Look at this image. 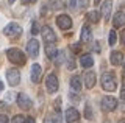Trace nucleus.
I'll return each mask as SVG.
<instances>
[{"label":"nucleus","mask_w":125,"mask_h":123,"mask_svg":"<svg viewBox=\"0 0 125 123\" xmlns=\"http://www.w3.org/2000/svg\"><path fill=\"white\" fill-rule=\"evenodd\" d=\"M70 48H72V52H75V53H78V52H80V44H72V45H70Z\"/></svg>","instance_id":"obj_29"},{"label":"nucleus","mask_w":125,"mask_h":123,"mask_svg":"<svg viewBox=\"0 0 125 123\" xmlns=\"http://www.w3.org/2000/svg\"><path fill=\"white\" fill-rule=\"evenodd\" d=\"M42 39L45 41V44H55V41H56V36H55V31L50 26H44L42 28Z\"/></svg>","instance_id":"obj_10"},{"label":"nucleus","mask_w":125,"mask_h":123,"mask_svg":"<svg viewBox=\"0 0 125 123\" xmlns=\"http://www.w3.org/2000/svg\"><path fill=\"white\" fill-rule=\"evenodd\" d=\"M39 31V25H38V22H33V26H31V33L33 34H38Z\"/></svg>","instance_id":"obj_27"},{"label":"nucleus","mask_w":125,"mask_h":123,"mask_svg":"<svg viewBox=\"0 0 125 123\" xmlns=\"http://www.w3.org/2000/svg\"><path fill=\"white\" fill-rule=\"evenodd\" d=\"M86 19H88L89 22H92V24H97V22L100 20V13H99L97 9L89 11V13H88V16H86Z\"/></svg>","instance_id":"obj_19"},{"label":"nucleus","mask_w":125,"mask_h":123,"mask_svg":"<svg viewBox=\"0 0 125 123\" xmlns=\"http://www.w3.org/2000/svg\"><path fill=\"white\" fill-rule=\"evenodd\" d=\"M3 87H5V86H3V81H2V79H0V92L3 90Z\"/></svg>","instance_id":"obj_36"},{"label":"nucleus","mask_w":125,"mask_h":123,"mask_svg":"<svg viewBox=\"0 0 125 123\" xmlns=\"http://www.w3.org/2000/svg\"><path fill=\"white\" fill-rule=\"evenodd\" d=\"M45 87L47 90L50 92V94H55V92L58 90V87H60V83H58V78L55 73H49L45 78Z\"/></svg>","instance_id":"obj_3"},{"label":"nucleus","mask_w":125,"mask_h":123,"mask_svg":"<svg viewBox=\"0 0 125 123\" xmlns=\"http://www.w3.org/2000/svg\"><path fill=\"white\" fill-rule=\"evenodd\" d=\"M94 52H95V53H100V44H99V42H95V44H94Z\"/></svg>","instance_id":"obj_32"},{"label":"nucleus","mask_w":125,"mask_h":123,"mask_svg":"<svg viewBox=\"0 0 125 123\" xmlns=\"http://www.w3.org/2000/svg\"><path fill=\"white\" fill-rule=\"evenodd\" d=\"M124 73H125V64H124Z\"/></svg>","instance_id":"obj_41"},{"label":"nucleus","mask_w":125,"mask_h":123,"mask_svg":"<svg viewBox=\"0 0 125 123\" xmlns=\"http://www.w3.org/2000/svg\"><path fill=\"white\" fill-rule=\"evenodd\" d=\"M10 120H8V117L5 114H0V123H8Z\"/></svg>","instance_id":"obj_31"},{"label":"nucleus","mask_w":125,"mask_h":123,"mask_svg":"<svg viewBox=\"0 0 125 123\" xmlns=\"http://www.w3.org/2000/svg\"><path fill=\"white\" fill-rule=\"evenodd\" d=\"M120 97L125 100V83H124V86H122V90H120Z\"/></svg>","instance_id":"obj_34"},{"label":"nucleus","mask_w":125,"mask_h":123,"mask_svg":"<svg viewBox=\"0 0 125 123\" xmlns=\"http://www.w3.org/2000/svg\"><path fill=\"white\" fill-rule=\"evenodd\" d=\"M56 25L60 26L61 30H69L72 26V19H70L67 14H60L56 17Z\"/></svg>","instance_id":"obj_7"},{"label":"nucleus","mask_w":125,"mask_h":123,"mask_svg":"<svg viewBox=\"0 0 125 123\" xmlns=\"http://www.w3.org/2000/svg\"><path fill=\"white\" fill-rule=\"evenodd\" d=\"M78 5L81 6V8H88V5H89V0H80V3Z\"/></svg>","instance_id":"obj_30"},{"label":"nucleus","mask_w":125,"mask_h":123,"mask_svg":"<svg viewBox=\"0 0 125 123\" xmlns=\"http://www.w3.org/2000/svg\"><path fill=\"white\" fill-rule=\"evenodd\" d=\"M39 42H38V39H30L28 41V44H27V52H28V55L31 56V58H38V55H39Z\"/></svg>","instance_id":"obj_8"},{"label":"nucleus","mask_w":125,"mask_h":123,"mask_svg":"<svg viewBox=\"0 0 125 123\" xmlns=\"http://www.w3.org/2000/svg\"><path fill=\"white\" fill-rule=\"evenodd\" d=\"M95 81H97V76L94 72H86L84 73V86L88 87V89H92L94 86H95Z\"/></svg>","instance_id":"obj_13"},{"label":"nucleus","mask_w":125,"mask_h":123,"mask_svg":"<svg viewBox=\"0 0 125 123\" xmlns=\"http://www.w3.org/2000/svg\"><path fill=\"white\" fill-rule=\"evenodd\" d=\"M25 123H36V122H34L33 117H27V118H25Z\"/></svg>","instance_id":"obj_33"},{"label":"nucleus","mask_w":125,"mask_h":123,"mask_svg":"<svg viewBox=\"0 0 125 123\" xmlns=\"http://www.w3.org/2000/svg\"><path fill=\"white\" fill-rule=\"evenodd\" d=\"M70 89L75 90V92H78L81 89V81H80L78 76H72V78H70Z\"/></svg>","instance_id":"obj_21"},{"label":"nucleus","mask_w":125,"mask_h":123,"mask_svg":"<svg viewBox=\"0 0 125 123\" xmlns=\"http://www.w3.org/2000/svg\"><path fill=\"white\" fill-rule=\"evenodd\" d=\"M28 2H30V3H34V2H38V0H28Z\"/></svg>","instance_id":"obj_39"},{"label":"nucleus","mask_w":125,"mask_h":123,"mask_svg":"<svg viewBox=\"0 0 125 123\" xmlns=\"http://www.w3.org/2000/svg\"><path fill=\"white\" fill-rule=\"evenodd\" d=\"M119 123H125V118H122V120H120V122H119Z\"/></svg>","instance_id":"obj_40"},{"label":"nucleus","mask_w":125,"mask_h":123,"mask_svg":"<svg viewBox=\"0 0 125 123\" xmlns=\"http://www.w3.org/2000/svg\"><path fill=\"white\" fill-rule=\"evenodd\" d=\"M55 2H58V0H55Z\"/></svg>","instance_id":"obj_42"},{"label":"nucleus","mask_w":125,"mask_h":123,"mask_svg":"<svg viewBox=\"0 0 125 123\" xmlns=\"http://www.w3.org/2000/svg\"><path fill=\"white\" fill-rule=\"evenodd\" d=\"M13 123H25V117H23V115H14Z\"/></svg>","instance_id":"obj_25"},{"label":"nucleus","mask_w":125,"mask_h":123,"mask_svg":"<svg viewBox=\"0 0 125 123\" xmlns=\"http://www.w3.org/2000/svg\"><path fill=\"white\" fill-rule=\"evenodd\" d=\"M45 123H60V115H50V117H47Z\"/></svg>","instance_id":"obj_24"},{"label":"nucleus","mask_w":125,"mask_h":123,"mask_svg":"<svg viewBox=\"0 0 125 123\" xmlns=\"http://www.w3.org/2000/svg\"><path fill=\"white\" fill-rule=\"evenodd\" d=\"M6 79L8 83H10V86H19V83H21V73H19L17 69H10V70H6Z\"/></svg>","instance_id":"obj_5"},{"label":"nucleus","mask_w":125,"mask_h":123,"mask_svg":"<svg viewBox=\"0 0 125 123\" xmlns=\"http://www.w3.org/2000/svg\"><path fill=\"white\" fill-rule=\"evenodd\" d=\"M6 56L13 64H16V66H23L25 61H27L23 52H21L19 48H8L6 50Z\"/></svg>","instance_id":"obj_1"},{"label":"nucleus","mask_w":125,"mask_h":123,"mask_svg":"<svg viewBox=\"0 0 125 123\" xmlns=\"http://www.w3.org/2000/svg\"><path fill=\"white\" fill-rule=\"evenodd\" d=\"M80 64H81V67H84V69L92 67V64H94L92 56L91 55H83V56H81V59H80Z\"/></svg>","instance_id":"obj_18"},{"label":"nucleus","mask_w":125,"mask_h":123,"mask_svg":"<svg viewBox=\"0 0 125 123\" xmlns=\"http://www.w3.org/2000/svg\"><path fill=\"white\" fill-rule=\"evenodd\" d=\"M116 42H117V33L114 30H111V31H109V37H108V44L111 45V47H114Z\"/></svg>","instance_id":"obj_22"},{"label":"nucleus","mask_w":125,"mask_h":123,"mask_svg":"<svg viewBox=\"0 0 125 123\" xmlns=\"http://www.w3.org/2000/svg\"><path fill=\"white\" fill-rule=\"evenodd\" d=\"M45 53H47V56L50 58V59H55L58 55V52H56V47H55V44H49L45 47Z\"/></svg>","instance_id":"obj_20"},{"label":"nucleus","mask_w":125,"mask_h":123,"mask_svg":"<svg viewBox=\"0 0 125 123\" xmlns=\"http://www.w3.org/2000/svg\"><path fill=\"white\" fill-rule=\"evenodd\" d=\"M17 105H19V107H22V109H31V107H33V101H31V98L28 95L19 94L17 95Z\"/></svg>","instance_id":"obj_9"},{"label":"nucleus","mask_w":125,"mask_h":123,"mask_svg":"<svg viewBox=\"0 0 125 123\" xmlns=\"http://www.w3.org/2000/svg\"><path fill=\"white\" fill-rule=\"evenodd\" d=\"M102 87H103L106 92H114L117 84H116V78L113 72H105L102 75Z\"/></svg>","instance_id":"obj_2"},{"label":"nucleus","mask_w":125,"mask_h":123,"mask_svg":"<svg viewBox=\"0 0 125 123\" xmlns=\"http://www.w3.org/2000/svg\"><path fill=\"white\" fill-rule=\"evenodd\" d=\"M62 61H64V52H60L56 55V58H55V64H56V66H61Z\"/></svg>","instance_id":"obj_23"},{"label":"nucleus","mask_w":125,"mask_h":123,"mask_svg":"<svg viewBox=\"0 0 125 123\" xmlns=\"http://www.w3.org/2000/svg\"><path fill=\"white\" fill-rule=\"evenodd\" d=\"M8 2H10V3H11V5H13V3L16 2V0H8Z\"/></svg>","instance_id":"obj_38"},{"label":"nucleus","mask_w":125,"mask_h":123,"mask_svg":"<svg viewBox=\"0 0 125 123\" xmlns=\"http://www.w3.org/2000/svg\"><path fill=\"white\" fill-rule=\"evenodd\" d=\"M122 44L125 45V30H124V33H122Z\"/></svg>","instance_id":"obj_35"},{"label":"nucleus","mask_w":125,"mask_h":123,"mask_svg":"<svg viewBox=\"0 0 125 123\" xmlns=\"http://www.w3.org/2000/svg\"><path fill=\"white\" fill-rule=\"evenodd\" d=\"M67 67L70 69V70L75 67V64H73V58H72V56H69V58H67Z\"/></svg>","instance_id":"obj_28"},{"label":"nucleus","mask_w":125,"mask_h":123,"mask_svg":"<svg viewBox=\"0 0 125 123\" xmlns=\"http://www.w3.org/2000/svg\"><path fill=\"white\" fill-rule=\"evenodd\" d=\"M117 107V100L111 95H106V97L102 98V109L106 111V112H111Z\"/></svg>","instance_id":"obj_4"},{"label":"nucleus","mask_w":125,"mask_h":123,"mask_svg":"<svg viewBox=\"0 0 125 123\" xmlns=\"http://www.w3.org/2000/svg\"><path fill=\"white\" fill-rule=\"evenodd\" d=\"M111 8H113V2H111V0H106V2L102 5V14H103V19H105V20H109Z\"/></svg>","instance_id":"obj_17"},{"label":"nucleus","mask_w":125,"mask_h":123,"mask_svg":"<svg viewBox=\"0 0 125 123\" xmlns=\"http://www.w3.org/2000/svg\"><path fill=\"white\" fill-rule=\"evenodd\" d=\"M84 115H86V118H89V120L92 118V111H91V106L89 105H86V107H84Z\"/></svg>","instance_id":"obj_26"},{"label":"nucleus","mask_w":125,"mask_h":123,"mask_svg":"<svg viewBox=\"0 0 125 123\" xmlns=\"http://www.w3.org/2000/svg\"><path fill=\"white\" fill-rule=\"evenodd\" d=\"M3 33H5L6 36H21L22 34V26L19 24H16V22H11V24H8L5 26Z\"/></svg>","instance_id":"obj_6"},{"label":"nucleus","mask_w":125,"mask_h":123,"mask_svg":"<svg viewBox=\"0 0 125 123\" xmlns=\"http://www.w3.org/2000/svg\"><path fill=\"white\" fill-rule=\"evenodd\" d=\"M124 61V55L120 52H113L111 56H109V62L113 64V66H120Z\"/></svg>","instance_id":"obj_16"},{"label":"nucleus","mask_w":125,"mask_h":123,"mask_svg":"<svg viewBox=\"0 0 125 123\" xmlns=\"http://www.w3.org/2000/svg\"><path fill=\"white\" fill-rule=\"evenodd\" d=\"M94 3H95V5H99V3H100V0H94Z\"/></svg>","instance_id":"obj_37"},{"label":"nucleus","mask_w":125,"mask_h":123,"mask_svg":"<svg viewBox=\"0 0 125 123\" xmlns=\"http://www.w3.org/2000/svg\"><path fill=\"white\" fill-rule=\"evenodd\" d=\"M113 25H114L116 28H119V26H124V25H125V13H122V11L116 13L114 17H113Z\"/></svg>","instance_id":"obj_14"},{"label":"nucleus","mask_w":125,"mask_h":123,"mask_svg":"<svg viewBox=\"0 0 125 123\" xmlns=\"http://www.w3.org/2000/svg\"><path fill=\"white\" fill-rule=\"evenodd\" d=\"M91 39H92V31H91V28H89L88 25H83V28H81V42L88 44V42H91Z\"/></svg>","instance_id":"obj_15"},{"label":"nucleus","mask_w":125,"mask_h":123,"mask_svg":"<svg viewBox=\"0 0 125 123\" xmlns=\"http://www.w3.org/2000/svg\"><path fill=\"white\" fill-rule=\"evenodd\" d=\"M66 122L67 123H78L80 122V114L75 107H69L66 109Z\"/></svg>","instance_id":"obj_11"},{"label":"nucleus","mask_w":125,"mask_h":123,"mask_svg":"<svg viewBox=\"0 0 125 123\" xmlns=\"http://www.w3.org/2000/svg\"><path fill=\"white\" fill-rule=\"evenodd\" d=\"M41 75H42V69H41V66H39V64H33V66H31V73H30L31 81H33V83H39V79H41Z\"/></svg>","instance_id":"obj_12"}]
</instances>
